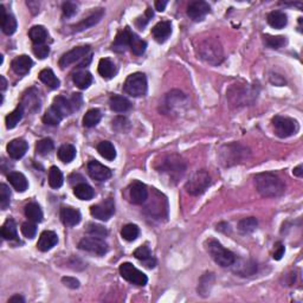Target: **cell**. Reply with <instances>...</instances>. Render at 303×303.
<instances>
[{
  "instance_id": "obj_1",
  "label": "cell",
  "mask_w": 303,
  "mask_h": 303,
  "mask_svg": "<svg viewBox=\"0 0 303 303\" xmlns=\"http://www.w3.org/2000/svg\"><path fill=\"white\" fill-rule=\"evenodd\" d=\"M255 184L258 193L264 198H276L286 191L283 182L273 173H259L255 177Z\"/></svg>"
},
{
  "instance_id": "obj_2",
  "label": "cell",
  "mask_w": 303,
  "mask_h": 303,
  "mask_svg": "<svg viewBox=\"0 0 303 303\" xmlns=\"http://www.w3.org/2000/svg\"><path fill=\"white\" fill-rule=\"evenodd\" d=\"M206 249L212 259L220 265L222 268L231 267L233 262L236 260V256L232 251L225 249L219 242L214 241V239H210L206 243Z\"/></svg>"
},
{
  "instance_id": "obj_3",
  "label": "cell",
  "mask_w": 303,
  "mask_h": 303,
  "mask_svg": "<svg viewBox=\"0 0 303 303\" xmlns=\"http://www.w3.org/2000/svg\"><path fill=\"white\" fill-rule=\"evenodd\" d=\"M199 56L201 60L212 65H218L224 60L223 49L214 39H206L199 46Z\"/></svg>"
},
{
  "instance_id": "obj_4",
  "label": "cell",
  "mask_w": 303,
  "mask_h": 303,
  "mask_svg": "<svg viewBox=\"0 0 303 303\" xmlns=\"http://www.w3.org/2000/svg\"><path fill=\"white\" fill-rule=\"evenodd\" d=\"M123 90L133 97L145 96L147 92V78L145 74L134 73L129 75L123 84Z\"/></svg>"
},
{
  "instance_id": "obj_5",
  "label": "cell",
  "mask_w": 303,
  "mask_h": 303,
  "mask_svg": "<svg viewBox=\"0 0 303 303\" xmlns=\"http://www.w3.org/2000/svg\"><path fill=\"white\" fill-rule=\"evenodd\" d=\"M211 185V177L206 171H198L186 182V191L191 196H200Z\"/></svg>"
},
{
  "instance_id": "obj_6",
  "label": "cell",
  "mask_w": 303,
  "mask_h": 303,
  "mask_svg": "<svg viewBox=\"0 0 303 303\" xmlns=\"http://www.w3.org/2000/svg\"><path fill=\"white\" fill-rule=\"evenodd\" d=\"M120 275L123 280H126L129 283L135 284V286H140L143 287L147 284L148 278L142 271H140L139 269L134 267L132 263H122L120 265Z\"/></svg>"
},
{
  "instance_id": "obj_7",
  "label": "cell",
  "mask_w": 303,
  "mask_h": 303,
  "mask_svg": "<svg viewBox=\"0 0 303 303\" xmlns=\"http://www.w3.org/2000/svg\"><path fill=\"white\" fill-rule=\"evenodd\" d=\"M273 126L275 128L276 135L282 137V139L291 136L299 130V124L295 120L280 115L273 119Z\"/></svg>"
},
{
  "instance_id": "obj_8",
  "label": "cell",
  "mask_w": 303,
  "mask_h": 303,
  "mask_svg": "<svg viewBox=\"0 0 303 303\" xmlns=\"http://www.w3.org/2000/svg\"><path fill=\"white\" fill-rule=\"evenodd\" d=\"M114 213H115V203L111 198L90 207V214L102 222H107L113 217Z\"/></svg>"
},
{
  "instance_id": "obj_9",
  "label": "cell",
  "mask_w": 303,
  "mask_h": 303,
  "mask_svg": "<svg viewBox=\"0 0 303 303\" xmlns=\"http://www.w3.org/2000/svg\"><path fill=\"white\" fill-rule=\"evenodd\" d=\"M78 248L83 251L91 252V254L97 255V256H103L108 251V245L103 238L98 237H87L83 238L78 243Z\"/></svg>"
},
{
  "instance_id": "obj_10",
  "label": "cell",
  "mask_w": 303,
  "mask_h": 303,
  "mask_svg": "<svg viewBox=\"0 0 303 303\" xmlns=\"http://www.w3.org/2000/svg\"><path fill=\"white\" fill-rule=\"evenodd\" d=\"M185 164L184 161L180 158H178L177 155H171L168 158L165 159V161L163 163V166H161V171L164 173L168 174V177L171 178H182V174L185 172Z\"/></svg>"
},
{
  "instance_id": "obj_11",
  "label": "cell",
  "mask_w": 303,
  "mask_h": 303,
  "mask_svg": "<svg viewBox=\"0 0 303 303\" xmlns=\"http://www.w3.org/2000/svg\"><path fill=\"white\" fill-rule=\"evenodd\" d=\"M90 52L89 45H83V46H76L73 50L68 51L61 57L60 60V66L61 68H66V66L74 64V63L78 62L82 58H84Z\"/></svg>"
},
{
  "instance_id": "obj_12",
  "label": "cell",
  "mask_w": 303,
  "mask_h": 303,
  "mask_svg": "<svg viewBox=\"0 0 303 303\" xmlns=\"http://www.w3.org/2000/svg\"><path fill=\"white\" fill-rule=\"evenodd\" d=\"M211 7L206 1H193L188 5L187 15L195 22H200L209 15Z\"/></svg>"
},
{
  "instance_id": "obj_13",
  "label": "cell",
  "mask_w": 303,
  "mask_h": 303,
  "mask_svg": "<svg viewBox=\"0 0 303 303\" xmlns=\"http://www.w3.org/2000/svg\"><path fill=\"white\" fill-rule=\"evenodd\" d=\"M88 173L96 182H106V180H108L111 177L110 169L96 160L89 161V164H88Z\"/></svg>"
},
{
  "instance_id": "obj_14",
  "label": "cell",
  "mask_w": 303,
  "mask_h": 303,
  "mask_svg": "<svg viewBox=\"0 0 303 303\" xmlns=\"http://www.w3.org/2000/svg\"><path fill=\"white\" fill-rule=\"evenodd\" d=\"M130 201L135 205H141L145 203L148 198V191L145 184L140 182H135L129 187Z\"/></svg>"
},
{
  "instance_id": "obj_15",
  "label": "cell",
  "mask_w": 303,
  "mask_h": 303,
  "mask_svg": "<svg viewBox=\"0 0 303 303\" xmlns=\"http://www.w3.org/2000/svg\"><path fill=\"white\" fill-rule=\"evenodd\" d=\"M20 105L23 106L24 109L29 111H32V113H36L41 109V97H39V91L37 89L29 90L25 95L23 96V101Z\"/></svg>"
},
{
  "instance_id": "obj_16",
  "label": "cell",
  "mask_w": 303,
  "mask_h": 303,
  "mask_svg": "<svg viewBox=\"0 0 303 303\" xmlns=\"http://www.w3.org/2000/svg\"><path fill=\"white\" fill-rule=\"evenodd\" d=\"M103 15H105V10L98 9L97 11H95L94 13H91V15H90L89 17L84 18V19L81 20V22H79L78 24H76V25L71 26V29H73L74 32H81V31L87 30V29H89V28H91V26L96 25V24L100 22L101 19H102Z\"/></svg>"
},
{
  "instance_id": "obj_17",
  "label": "cell",
  "mask_w": 303,
  "mask_h": 303,
  "mask_svg": "<svg viewBox=\"0 0 303 303\" xmlns=\"http://www.w3.org/2000/svg\"><path fill=\"white\" fill-rule=\"evenodd\" d=\"M172 33V24L168 20H163L159 22L152 29V34L153 38L155 39L158 43H165L168 39V37Z\"/></svg>"
},
{
  "instance_id": "obj_18",
  "label": "cell",
  "mask_w": 303,
  "mask_h": 303,
  "mask_svg": "<svg viewBox=\"0 0 303 303\" xmlns=\"http://www.w3.org/2000/svg\"><path fill=\"white\" fill-rule=\"evenodd\" d=\"M7 153H9L10 158L15 159V160H19L26 154L29 150V145L25 140L23 139H15L12 140L11 142L7 145Z\"/></svg>"
},
{
  "instance_id": "obj_19",
  "label": "cell",
  "mask_w": 303,
  "mask_h": 303,
  "mask_svg": "<svg viewBox=\"0 0 303 303\" xmlns=\"http://www.w3.org/2000/svg\"><path fill=\"white\" fill-rule=\"evenodd\" d=\"M58 243V237L57 235L54 232V231H43L42 235L39 236L38 243H37V248H38L39 251L42 252H46L49 250H51L54 246H56V244Z\"/></svg>"
},
{
  "instance_id": "obj_20",
  "label": "cell",
  "mask_w": 303,
  "mask_h": 303,
  "mask_svg": "<svg viewBox=\"0 0 303 303\" xmlns=\"http://www.w3.org/2000/svg\"><path fill=\"white\" fill-rule=\"evenodd\" d=\"M32 65H33L32 60L26 55L18 56V57H15L11 63L13 71H15L17 75H26V74L31 70Z\"/></svg>"
},
{
  "instance_id": "obj_21",
  "label": "cell",
  "mask_w": 303,
  "mask_h": 303,
  "mask_svg": "<svg viewBox=\"0 0 303 303\" xmlns=\"http://www.w3.org/2000/svg\"><path fill=\"white\" fill-rule=\"evenodd\" d=\"M81 212L74 207H62L61 209V219L63 224L68 227H75L81 222Z\"/></svg>"
},
{
  "instance_id": "obj_22",
  "label": "cell",
  "mask_w": 303,
  "mask_h": 303,
  "mask_svg": "<svg viewBox=\"0 0 303 303\" xmlns=\"http://www.w3.org/2000/svg\"><path fill=\"white\" fill-rule=\"evenodd\" d=\"M109 106H110L111 110L116 111V113H126L132 108L130 101L122 95H113L109 98Z\"/></svg>"
},
{
  "instance_id": "obj_23",
  "label": "cell",
  "mask_w": 303,
  "mask_h": 303,
  "mask_svg": "<svg viewBox=\"0 0 303 303\" xmlns=\"http://www.w3.org/2000/svg\"><path fill=\"white\" fill-rule=\"evenodd\" d=\"M7 179H9L10 184L12 185V187L15 188L17 192L23 193L29 188V182L23 173H19V172H11V173L7 175Z\"/></svg>"
},
{
  "instance_id": "obj_24",
  "label": "cell",
  "mask_w": 303,
  "mask_h": 303,
  "mask_svg": "<svg viewBox=\"0 0 303 303\" xmlns=\"http://www.w3.org/2000/svg\"><path fill=\"white\" fill-rule=\"evenodd\" d=\"M133 255H134L135 258L141 260V262H143L145 267L150 268V269L155 267L156 262H155V259H154V257L152 256L151 250L147 245H143V246H140V248H137Z\"/></svg>"
},
{
  "instance_id": "obj_25",
  "label": "cell",
  "mask_w": 303,
  "mask_h": 303,
  "mask_svg": "<svg viewBox=\"0 0 303 303\" xmlns=\"http://www.w3.org/2000/svg\"><path fill=\"white\" fill-rule=\"evenodd\" d=\"M98 74L106 79L113 78L116 75V65L114 64V62L109 58H102L98 62Z\"/></svg>"
},
{
  "instance_id": "obj_26",
  "label": "cell",
  "mask_w": 303,
  "mask_h": 303,
  "mask_svg": "<svg viewBox=\"0 0 303 303\" xmlns=\"http://www.w3.org/2000/svg\"><path fill=\"white\" fill-rule=\"evenodd\" d=\"M130 34H132V31L127 26L123 30H121L116 36L115 42L113 44V50H116V51H124L127 46H129V42H130Z\"/></svg>"
},
{
  "instance_id": "obj_27",
  "label": "cell",
  "mask_w": 303,
  "mask_h": 303,
  "mask_svg": "<svg viewBox=\"0 0 303 303\" xmlns=\"http://www.w3.org/2000/svg\"><path fill=\"white\" fill-rule=\"evenodd\" d=\"M288 23V17L282 11H273L268 15V24L273 29H283Z\"/></svg>"
},
{
  "instance_id": "obj_28",
  "label": "cell",
  "mask_w": 303,
  "mask_h": 303,
  "mask_svg": "<svg viewBox=\"0 0 303 303\" xmlns=\"http://www.w3.org/2000/svg\"><path fill=\"white\" fill-rule=\"evenodd\" d=\"M39 79L45 84L46 87H49L50 89H57L61 86L60 79L57 78V76L55 75L54 71L51 69H44L39 73Z\"/></svg>"
},
{
  "instance_id": "obj_29",
  "label": "cell",
  "mask_w": 303,
  "mask_h": 303,
  "mask_svg": "<svg viewBox=\"0 0 303 303\" xmlns=\"http://www.w3.org/2000/svg\"><path fill=\"white\" fill-rule=\"evenodd\" d=\"M73 81L79 89H87V88H89V86H91L92 76L89 71L79 70L74 74Z\"/></svg>"
},
{
  "instance_id": "obj_30",
  "label": "cell",
  "mask_w": 303,
  "mask_h": 303,
  "mask_svg": "<svg viewBox=\"0 0 303 303\" xmlns=\"http://www.w3.org/2000/svg\"><path fill=\"white\" fill-rule=\"evenodd\" d=\"M74 195H75L79 200H90V199L94 198L95 191L92 190V187L90 185H88L87 182H79L75 186L74 188Z\"/></svg>"
},
{
  "instance_id": "obj_31",
  "label": "cell",
  "mask_w": 303,
  "mask_h": 303,
  "mask_svg": "<svg viewBox=\"0 0 303 303\" xmlns=\"http://www.w3.org/2000/svg\"><path fill=\"white\" fill-rule=\"evenodd\" d=\"M129 47L132 50V52L136 56H141L145 54L146 49H147V43H146L143 39H141L136 33H134L132 31L130 34V42H129Z\"/></svg>"
},
{
  "instance_id": "obj_32",
  "label": "cell",
  "mask_w": 303,
  "mask_h": 303,
  "mask_svg": "<svg viewBox=\"0 0 303 303\" xmlns=\"http://www.w3.org/2000/svg\"><path fill=\"white\" fill-rule=\"evenodd\" d=\"M29 37H30L34 45L43 44L47 39V31L46 29L42 25L32 26V28L30 29V31H29Z\"/></svg>"
},
{
  "instance_id": "obj_33",
  "label": "cell",
  "mask_w": 303,
  "mask_h": 303,
  "mask_svg": "<svg viewBox=\"0 0 303 303\" xmlns=\"http://www.w3.org/2000/svg\"><path fill=\"white\" fill-rule=\"evenodd\" d=\"M25 216L33 223H41L43 220V211L36 203H30L25 206Z\"/></svg>"
},
{
  "instance_id": "obj_34",
  "label": "cell",
  "mask_w": 303,
  "mask_h": 303,
  "mask_svg": "<svg viewBox=\"0 0 303 303\" xmlns=\"http://www.w3.org/2000/svg\"><path fill=\"white\" fill-rule=\"evenodd\" d=\"M1 236L2 238L6 241H17L18 233H17V225H15V220L7 219L1 227Z\"/></svg>"
},
{
  "instance_id": "obj_35",
  "label": "cell",
  "mask_w": 303,
  "mask_h": 303,
  "mask_svg": "<svg viewBox=\"0 0 303 303\" xmlns=\"http://www.w3.org/2000/svg\"><path fill=\"white\" fill-rule=\"evenodd\" d=\"M24 111H25V109H24L22 105H19L17 108L15 109V110L12 111V113H10L9 115L6 116V119H5V123H6L7 129H13L18 123H19V121L23 119V116H24Z\"/></svg>"
},
{
  "instance_id": "obj_36",
  "label": "cell",
  "mask_w": 303,
  "mask_h": 303,
  "mask_svg": "<svg viewBox=\"0 0 303 303\" xmlns=\"http://www.w3.org/2000/svg\"><path fill=\"white\" fill-rule=\"evenodd\" d=\"M97 152L102 158L107 159V160L111 161L116 158V150L114 145L109 141H102L97 145Z\"/></svg>"
},
{
  "instance_id": "obj_37",
  "label": "cell",
  "mask_w": 303,
  "mask_h": 303,
  "mask_svg": "<svg viewBox=\"0 0 303 303\" xmlns=\"http://www.w3.org/2000/svg\"><path fill=\"white\" fill-rule=\"evenodd\" d=\"M57 155L61 161H63V163H65V164H69L75 159L76 148L74 147L73 145H70V143H66V145L61 146L60 150H58L57 152Z\"/></svg>"
},
{
  "instance_id": "obj_38",
  "label": "cell",
  "mask_w": 303,
  "mask_h": 303,
  "mask_svg": "<svg viewBox=\"0 0 303 303\" xmlns=\"http://www.w3.org/2000/svg\"><path fill=\"white\" fill-rule=\"evenodd\" d=\"M102 114L98 109H90L86 113L83 118V126L87 128H92V127L97 126L98 122L101 121Z\"/></svg>"
},
{
  "instance_id": "obj_39",
  "label": "cell",
  "mask_w": 303,
  "mask_h": 303,
  "mask_svg": "<svg viewBox=\"0 0 303 303\" xmlns=\"http://www.w3.org/2000/svg\"><path fill=\"white\" fill-rule=\"evenodd\" d=\"M63 119L64 118L51 106V107L45 111L43 116V122L45 124H47V126H58Z\"/></svg>"
},
{
  "instance_id": "obj_40",
  "label": "cell",
  "mask_w": 303,
  "mask_h": 303,
  "mask_svg": "<svg viewBox=\"0 0 303 303\" xmlns=\"http://www.w3.org/2000/svg\"><path fill=\"white\" fill-rule=\"evenodd\" d=\"M64 179H63V174L58 167L52 166L49 169V184L52 188H60L62 187Z\"/></svg>"
},
{
  "instance_id": "obj_41",
  "label": "cell",
  "mask_w": 303,
  "mask_h": 303,
  "mask_svg": "<svg viewBox=\"0 0 303 303\" xmlns=\"http://www.w3.org/2000/svg\"><path fill=\"white\" fill-rule=\"evenodd\" d=\"M233 264H236L235 271L241 276H251L257 270V265L254 262H249V260L248 262H242L239 264L233 262Z\"/></svg>"
},
{
  "instance_id": "obj_42",
  "label": "cell",
  "mask_w": 303,
  "mask_h": 303,
  "mask_svg": "<svg viewBox=\"0 0 303 303\" xmlns=\"http://www.w3.org/2000/svg\"><path fill=\"white\" fill-rule=\"evenodd\" d=\"M140 228L135 224H127L122 227L121 236L124 241L127 242H134L135 239L139 237Z\"/></svg>"
},
{
  "instance_id": "obj_43",
  "label": "cell",
  "mask_w": 303,
  "mask_h": 303,
  "mask_svg": "<svg viewBox=\"0 0 303 303\" xmlns=\"http://www.w3.org/2000/svg\"><path fill=\"white\" fill-rule=\"evenodd\" d=\"M1 29H2V32L7 36H11L17 30V20H15V15H11V13H7L6 17L4 18V20L1 22Z\"/></svg>"
},
{
  "instance_id": "obj_44",
  "label": "cell",
  "mask_w": 303,
  "mask_h": 303,
  "mask_svg": "<svg viewBox=\"0 0 303 303\" xmlns=\"http://www.w3.org/2000/svg\"><path fill=\"white\" fill-rule=\"evenodd\" d=\"M257 225H258V222H257L256 218L249 217L244 218L238 223V228L242 233H251L256 230Z\"/></svg>"
},
{
  "instance_id": "obj_45",
  "label": "cell",
  "mask_w": 303,
  "mask_h": 303,
  "mask_svg": "<svg viewBox=\"0 0 303 303\" xmlns=\"http://www.w3.org/2000/svg\"><path fill=\"white\" fill-rule=\"evenodd\" d=\"M213 273H205V275L201 277L200 283L198 287V292L201 296H207L210 295V289H211L212 283H213Z\"/></svg>"
},
{
  "instance_id": "obj_46",
  "label": "cell",
  "mask_w": 303,
  "mask_h": 303,
  "mask_svg": "<svg viewBox=\"0 0 303 303\" xmlns=\"http://www.w3.org/2000/svg\"><path fill=\"white\" fill-rule=\"evenodd\" d=\"M54 148H55L54 141L51 139L39 140L38 142L36 143V153L39 154V155H46L50 152L54 151Z\"/></svg>"
},
{
  "instance_id": "obj_47",
  "label": "cell",
  "mask_w": 303,
  "mask_h": 303,
  "mask_svg": "<svg viewBox=\"0 0 303 303\" xmlns=\"http://www.w3.org/2000/svg\"><path fill=\"white\" fill-rule=\"evenodd\" d=\"M264 42L271 49H280L287 44V39L284 36H267L264 37Z\"/></svg>"
},
{
  "instance_id": "obj_48",
  "label": "cell",
  "mask_w": 303,
  "mask_h": 303,
  "mask_svg": "<svg viewBox=\"0 0 303 303\" xmlns=\"http://www.w3.org/2000/svg\"><path fill=\"white\" fill-rule=\"evenodd\" d=\"M11 203V192L7 185H0V207L1 210H7Z\"/></svg>"
},
{
  "instance_id": "obj_49",
  "label": "cell",
  "mask_w": 303,
  "mask_h": 303,
  "mask_svg": "<svg viewBox=\"0 0 303 303\" xmlns=\"http://www.w3.org/2000/svg\"><path fill=\"white\" fill-rule=\"evenodd\" d=\"M87 232L89 233V235H91L92 237H98V238H103L108 235V231L106 230L105 227L97 224H92V223H90V224L88 225Z\"/></svg>"
},
{
  "instance_id": "obj_50",
  "label": "cell",
  "mask_w": 303,
  "mask_h": 303,
  "mask_svg": "<svg viewBox=\"0 0 303 303\" xmlns=\"http://www.w3.org/2000/svg\"><path fill=\"white\" fill-rule=\"evenodd\" d=\"M22 233L26 238L32 239L37 233V227L33 222H26L22 225Z\"/></svg>"
},
{
  "instance_id": "obj_51",
  "label": "cell",
  "mask_w": 303,
  "mask_h": 303,
  "mask_svg": "<svg viewBox=\"0 0 303 303\" xmlns=\"http://www.w3.org/2000/svg\"><path fill=\"white\" fill-rule=\"evenodd\" d=\"M33 54L39 58V60H45L50 54V47L47 45L38 44L33 45Z\"/></svg>"
},
{
  "instance_id": "obj_52",
  "label": "cell",
  "mask_w": 303,
  "mask_h": 303,
  "mask_svg": "<svg viewBox=\"0 0 303 303\" xmlns=\"http://www.w3.org/2000/svg\"><path fill=\"white\" fill-rule=\"evenodd\" d=\"M62 10L65 17H73V15H75L77 13V5L75 2L66 1L62 5Z\"/></svg>"
},
{
  "instance_id": "obj_53",
  "label": "cell",
  "mask_w": 303,
  "mask_h": 303,
  "mask_svg": "<svg viewBox=\"0 0 303 303\" xmlns=\"http://www.w3.org/2000/svg\"><path fill=\"white\" fill-rule=\"evenodd\" d=\"M62 282L65 287H68L70 289L79 288V281L76 280L75 277H63Z\"/></svg>"
},
{
  "instance_id": "obj_54",
  "label": "cell",
  "mask_w": 303,
  "mask_h": 303,
  "mask_svg": "<svg viewBox=\"0 0 303 303\" xmlns=\"http://www.w3.org/2000/svg\"><path fill=\"white\" fill-rule=\"evenodd\" d=\"M284 252H286V248H284L283 244H282V243L276 244L275 252H273V259L280 260L282 257L284 256Z\"/></svg>"
},
{
  "instance_id": "obj_55",
  "label": "cell",
  "mask_w": 303,
  "mask_h": 303,
  "mask_svg": "<svg viewBox=\"0 0 303 303\" xmlns=\"http://www.w3.org/2000/svg\"><path fill=\"white\" fill-rule=\"evenodd\" d=\"M152 17H153V11H152V9H150V7H148V9L146 10V15H145V17H143V19H145V22H146V23H148V20H150ZM141 20H142V18H140V19H139V18H137V20H136V25L139 26V28L141 29V30H142L143 26H145L146 24H145V23H140Z\"/></svg>"
},
{
  "instance_id": "obj_56",
  "label": "cell",
  "mask_w": 303,
  "mask_h": 303,
  "mask_svg": "<svg viewBox=\"0 0 303 303\" xmlns=\"http://www.w3.org/2000/svg\"><path fill=\"white\" fill-rule=\"evenodd\" d=\"M167 4H168V2L165 1V0H163V1H160V0H159V1H155V9L158 10L159 12H163V11H165V9H166Z\"/></svg>"
},
{
  "instance_id": "obj_57",
  "label": "cell",
  "mask_w": 303,
  "mask_h": 303,
  "mask_svg": "<svg viewBox=\"0 0 303 303\" xmlns=\"http://www.w3.org/2000/svg\"><path fill=\"white\" fill-rule=\"evenodd\" d=\"M25 302V300H24L23 296H20V295H15V296H12L11 299L9 300V303H24Z\"/></svg>"
},
{
  "instance_id": "obj_58",
  "label": "cell",
  "mask_w": 303,
  "mask_h": 303,
  "mask_svg": "<svg viewBox=\"0 0 303 303\" xmlns=\"http://www.w3.org/2000/svg\"><path fill=\"white\" fill-rule=\"evenodd\" d=\"M0 82H1V84H0V89H1V91H4V90L7 88L6 78H5L4 76H0Z\"/></svg>"
},
{
  "instance_id": "obj_59",
  "label": "cell",
  "mask_w": 303,
  "mask_h": 303,
  "mask_svg": "<svg viewBox=\"0 0 303 303\" xmlns=\"http://www.w3.org/2000/svg\"><path fill=\"white\" fill-rule=\"evenodd\" d=\"M294 175H296V177H302L303 175V171H302V165H300V166H297L296 168L294 169Z\"/></svg>"
}]
</instances>
